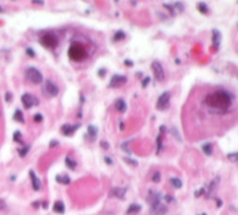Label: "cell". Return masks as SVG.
Listing matches in <instances>:
<instances>
[{"instance_id": "obj_1", "label": "cell", "mask_w": 238, "mask_h": 215, "mask_svg": "<svg viewBox=\"0 0 238 215\" xmlns=\"http://www.w3.org/2000/svg\"><path fill=\"white\" fill-rule=\"evenodd\" d=\"M205 104L214 109L227 110L232 104V99L228 92L224 90L216 91L214 94H209L205 98Z\"/></svg>"}, {"instance_id": "obj_2", "label": "cell", "mask_w": 238, "mask_h": 215, "mask_svg": "<svg viewBox=\"0 0 238 215\" xmlns=\"http://www.w3.org/2000/svg\"><path fill=\"white\" fill-rule=\"evenodd\" d=\"M69 58L76 62H81L87 57V52L82 45L76 43L72 45L68 49Z\"/></svg>"}, {"instance_id": "obj_3", "label": "cell", "mask_w": 238, "mask_h": 215, "mask_svg": "<svg viewBox=\"0 0 238 215\" xmlns=\"http://www.w3.org/2000/svg\"><path fill=\"white\" fill-rule=\"evenodd\" d=\"M25 78L33 84H40L43 82V74L34 66H29L25 70Z\"/></svg>"}, {"instance_id": "obj_4", "label": "cell", "mask_w": 238, "mask_h": 215, "mask_svg": "<svg viewBox=\"0 0 238 215\" xmlns=\"http://www.w3.org/2000/svg\"><path fill=\"white\" fill-rule=\"evenodd\" d=\"M40 44L46 48L54 49L59 45V39L54 33H46L40 38Z\"/></svg>"}, {"instance_id": "obj_5", "label": "cell", "mask_w": 238, "mask_h": 215, "mask_svg": "<svg viewBox=\"0 0 238 215\" xmlns=\"http://www.w3.org/2000/svg\"><path fill=\"white\" fill-rule=\"evenodd\" d=\"M60 89L57 85L50 80H47L42 86V93L47 98H55L58 96Z\"/></svg>"}, {"instance_id": "obj_6", "label": "cell", "mask_w": 238, "mask_h": 215, "mask_svg": "<svg viewBox=\"0 0 238 215\" xmlns=\"http://www.w3.org/2000/svg\"><path fill=\"white\" fill-rule=\"evenodd\" d=\"M170 98L171 95L169 91H164V93H162V95L158 98L156 108L160 111L167 110L170 107Z\"/></svg>"}, {"instance_id": "obj_7", "label": "cell", "mask_w": 238, "mask_h": 215, "mask_svg": "<svg viewBox=\"0 0 238 215\" xmlns=\"http://www.w3.org/2000/svg\"><path fill=\"white\" fill-rule=\"evenodd\" d=\"M21 101L25 109H29L34 105L39 104V100L36 97H33L29 93H25L21 96Z\"/></svg>"}, {"instance_id": "obj_8", "label": "cell", "mask_w": 238, "mask_h": 215, "mask_svg": "<svg viewBox=\"0 0 238 215\" xmlns=\"http://www.w3.org/2000/svg\"><path fill=\"white\" fill-rule=\"evenodd\" d=\"M151 69L153 71V75L155 77V79L159 82H163L164 80V67L162 65V64L158 61H154L151 64Z\"/></svg>"}, {"instance_id": "obj_9", "label": "cell", "mask_w": 238, "mask_h": 215, "mask_svg": "<svg viewBox=\"0 0 238 215\" xmlns=\"http://www.w3.org/2000/svg\"><path fill=\"white\" fill-rule=\"evenodd\" d=\"M128 82V79L126 76H123V75H118V74H114L110 81L109 83V87L112 88H118L123 86L124 84H126Z\"/></svg>"}, {"instance_id": "obj_10", "label": "cell", "mask_w": 238, "mask_h": 215, "mask_svg": "<svg viewBox=\"0 0 238 215\" xmlns=\"http://www.w3.org/2000/svg\"><path fill=\"white\" fill-rule=\"evenodd\" d=\"M167 211H168V209L165 205L161 203V201L153 203L150 206V212L153 215H164Z\"/></svg>"}, {"instance_id": "obj_11", "label": "cell", "mask_w": 238, "mask_h": 215, "mask_svg": "<svg viewBox=\"0 0 238 215\" xmlns=\"http://www.w3.org/2000/svg\"><path fill=\"white\" fill-rule=\"evenodd\" d=\"M81 123H77V124H64L61 126V132L64 136H72L78 128H81Z\"/></svg>"}, {"instance_id": "obj_12", "label": "cell", "mask_w": 238, "mask_h": 215, "mask_svg": "<svg viewBox=\"0 0 238 215\" xmlns=\"http://www.w3.org/2000/svg\"><path fill=\"white\" fill-rule=\"evenodd\" d=\"M29 176L31 179V185H32V189L35 192H38L41 190L42 188V182L40 178L36 175V174L34 173V171L30 170L29 171Z\"/></svg>"}, {"instance_id": "obj_13", "label": "cell", "mask_w": 238, "mask_h": 215, "mask_svg": "<svg viewBox=\"0 0 238 215\" xmlns=\"http://www.w3.org/2000/svg\"><path fill=\"white\" fill-rule=\"evenodd\" d=\"M212 34H213V37H212V42H213V48L215 49H218L220 43H221V32L217 30H212Z\"/></svg>"}, {"instance_id": "obj_14", "label": "cell", "mask_w": 238, "mask_h": 215, "mask_svg": "<svg viewBox=\"0 0 238 215\" xmlns=\"http://www.w3.org/2000/svg\"><path fill=\"white\" fill-rule=\"evenodd\" d=\"M98 127L93 125V124L88 125V127H87V136H89L90 141L94 142L96 139V137H98Z\"/></svg>"}, {"instance_id": "obj_15", "label": "cell", "mask_w": 238, "mask_h": 215, "mask_svg": "<svg viewBox=\"0 0 238 215\" xmlns=\"http://www.w3.org/2000/svg\"><path fill=\"white\" fill-rule=\"evenodd\" d=\"M127 192V189L125 188H119V187H116L113 188L111 191V194L114 197H116L118 199H124L125 195Z\"/></svg>"}, {"instance_id": "obj_16", "label": "cell", "mask_w": 238, "mask_h": 215, "mask_svg": "<svg viewBox=\"0 0 238 215\" xmlns=\"http://www.w3.org/2000/svg\"><path fill=\"white\" fill-rule=\"evenodd\" d=\"M53 211L58 214H64L65 211V206L64 202L61 201H56L53 205Z\"/></svg>"}, {"instance_id": "obj_17", "label": "cell", "mask_w": 238, "mask_h": 215, "mask_svg": "<svg viewBox=\"0 0 238 215\" xmlns=\"http://www.w3.org/2000/svg\"><path fill=\"white\" fill-rule=\"evenodd\" d=\"M116 109L119 112V113H125L126 110H127V104L124 100L122 99H118L116 101Z\"/></svg>"}, {"instance_id": "obj_18", "label": "cell", "mask_w": 238, "mask_h": 215, "mask_svg": "<svg viewBox=\"0 0 238 215\" xmlns=\"http://www.w3.org/2000/svg\"><path fill=\"white\" fill-rule=\"evenodd\" d=\"M217 184H218V177L216 180H214V181H212L210 183V186H209V189H208V192H207V198H209L211 195H213L216 192V189H217Z\"/></svg>"}, {"instance_id": "obj_19", "label": "cell", "mask_w": 238, "mask_h": 215, "mask_svg": "<svg viewBox=\"0 0 238 215\" xmlns=\"http://www.w3.org/2000/svg\"><path fill=\"white\" fill-rule=\"evenodd\" d=\"M13 120H15L16 122L19 123H25V118H24V114L23 112L20 109H16L14 114H13Z\"/></svg>"}, {"instance_id": "obj_20", "label": "cell", "mask_w": 238, "mask_h": 215, "mask_svg": "<svg viewBox=\"0 0 238 215\" xmlns=\"http://www.w3.org/2000/svg\"><path fill=\"white\" fill-rule=\"evenodd\" d=\"M56 181L60 184H64V185H68L71 181V179L67 174H64V175H56Z\"/></svg>"}, {"instance_id": "obj_21", "label": "cell", "mask_w": 238, "mask_h": 215, "mask_svg": "<svg viewBox=\"0 0 238 215\" xmlns=\"http://www.w3.org/2000/svg\"><path fill=\"white\" fill-rule=\"evenodd\" d=\"M141 210H142V207L139 204H131L127 210V213L128 214H134V213H138Z\"/></svg>"}, {"instance_id": "obj_22", "label": "cell", "mask_w": 238, "mask_h": 215, "mask_svg": "<svg viewBox=\"0 0 238 215\" xmlns=\"http://www.w3.org/2000/svg\"><path fill=\"white\" fill-rule=\"evenodd\" d=\"M65 165L68 169H70L71 171H74L77 167V162L74 159H72L71 157H65Z\"/></svg>"}, {"instance_id": "obj_23", "label": "cell", "mask_w": 238, "mask_h": 215, "mask_svg": "<svg viewBox=\"0 0 238 215\" xmlns=\"http://www.w3.org/2000/svg\"><path fill=\"white\" fill-rule=\"evenodd\" d=\"M126 38V33L123 30H118L114 33V35L112 37V41L113 42H118V41H122Z\"/></svg>"}, {"instance_id": "obj_24", "label": "cell", "mask_w": 238, "mask_h": 215, "mask_svg": "<svg viewBox=\"0 0 238 215\" xmlns=\"http://www.w3.org/2000/svg\"><path fill=\"white\" fill-rule=\"evenodd\" d=\"M202 151L206 154V156L210 157L213 154V146L211 143H205L202 145Z\"/></svg>"}, {"instance_id": "obj_25", "label": "cell", "mask_w": 238, "mask_h": 215, "mask_svg": "<svg viewBox=\"0 0 238 215\" xmlns=\"http://www.w3.org/2000/svg\"><path fill=\"white\" fill-rule=\"evenodd\" d=\"M170 184L174 189H181L182 187L181 180L177 177H172L170 178Z\"/></svg>"}, {"instance_id": "obj_26", "label": "cell", "mask_w": 238, "mask_h": 215, "mask_svg": "<svg viewBox=\"0 0 238 215\" xmlns=\"http://www.w3.org/2000/svg\"><path fill=\"white\" fill-rule=\"evenodd\" d=\"M13 141L19 143V144H24V140H23V136L20 131H15L13 133Z\"/></svg>"}, {"instance_id": "obj_27", "label": "cell", "mask_w": 238, "mask_h": 215, "mask_svg": "<svg viewBox=\"0 0 238 215\" xmlns=\"http://www.w3.org/2000/svg\"><path fill=\"white\" fill-rule=\"evenodd\" d=\"M29 150H30L29 145H26V146H24V147H22L21 149H19L18 153H19L20 157H25L26 154H28V153L29 152Z\"/></svg>"}, {"instance_id": "obj_28", "label": "cell", "mask_w": 238, "mask_h": 215, "mask_svg": "<svg viewBox=\"0 0 238 215\" xmlns=\"http://www.w3.org/2000/svg\"><path fill=\"white\" fill-rule=\"evenodd\" d=\"M170 133H171V135L174 136V139H176L178 141H181V134L179 133V131H178V129L176 128V127H171V129H170Z\"/></svg>"}, {"instance_id": "obj_29", "label": "cell", "mask_w": 238, "mask_h": 215, "mask_svg": "<svg viewBox=\"0 0 238 215\" xmlns=\"http://www.w3.org/2000/svg\"><path fill=\"white\" fill-rule=\"evenodd\" d=\"M156 142H157V153H159L163 148V135L160 134L157 136Z\"/></svg>"}, {"instance_id": "obj_30", "label": "cell", "mask_w": 238, "mask_h": 215, "mask_svg": "<svg viewBox=\"0 0 238 215\" xmlns=\"http://www.w3.org/2000/svg\"><path fill=\"white\" fill-rule=\"evenodd\" d=\"M198 11L203 14H206L209 12V9H208L207 5L205 3H199L198 6Z\"/></svg>"}, {"instance_id": "obj_31", "label": "cell", "mask_w": 238, "mask_h": 215, "mask_svg": "<svg viewBox=\"0 0 238 215\" xmlns=\"http://www.w3.org/2000/svg\"><path fill=\"white\" fill-rule=\"evenodd\" d=\"M228 159L231 162H238V153H231L227 156Z\"/></svg>"}, {"instance_id": "obj_32", "label": "cell", "mask_w": 238, "mask_h": 215, "mask_svg": "<svg viewBox=\"0 0 238 215\" xmlns=\"http://www.w3.org/2000/svg\"><path fill=\"white\" fill-rule=\"evenodd\" d=\"M151 180L154 183H159L161 181V174L159 173V171H155L151 177Z\"/></svg>"}, {"instance_id": "obj_33", "label": "cell", "mask_w": 238, "mask_h": 215, "mask_svg": "<svg viewBox=\"0 0 238 215\" xmlns=\"http://www.w3.org/2000/svg\"><path fill=\"white\" fill-rule=\"evenodd\" d=\"M123 159H124V161L127 163V164H129V165L134 166V167L138 165V162H137L136 160H134V159H131V158H129V157H124Z\"/></svg>"}, {"instance_id": "obj_34", "label": "cell", "mask_w": 238, "mask_h": 215, "mask_svg": "<svg viewBox=\"0 0 238 215\" xmlns=\"http://www.w3.org/2000/svg\"><path fill=\"white\" fill-rule=\"evenodd\" d=\"M43 115L40 114V113L35 114L34 117H33V120H34V122H36V123H40V122H43Z\"/></svg>"}, {"instance_id": "obj_35", "label": "cell", "mask_w": 238, "mask_h": 215, "mask_svg": "<svg viewBox=\"0 0 238 215\" xmlns=\"http://www.w3.org/2000/svg\"><path fill=\"white\" fill-rule=\"evenodd\" d=\"M12 100V94L11 92H6L5 94V101L7 104H10Z\"/></svg>"}, {"instance_id": "obj_36", "label": "cell", "mask_w": 238, "mask_h": 215, "mask_svg": "<svg viewBox=\"0 0 238 215\" xmlns=\"http://www.w3.org/2000/svg\"><path fill=\"white\" fill-rule=\"evenodd\" d=\"M26 55H29L31 58L35 57V55H36V53H35V51L33 50L32 48H26Z\"/></svg>"}, {"instance_id": "obj_37", "label": "cell", "mask_w": 238, "mask_h": 215, "mask_svg": "<svg viewBox=\"0 0 238 215\" xmlns=\"http://www.w3.org/2000/svg\"><path fill=\"white\" fill-rule=\"evenodd\" d=\"M99 145H100V147H101L103 150H108V149L110 148V144H109V142H108V141H106V140H101L100 143H99Z\"/></svg>"}, {"instance_id": "obj_38", "label": "cell", "mask_w": 238, "mask_h": 215, "mask_svg": "<svg viewBox=\"0 0 238 215\" xmlns=\"http://www.w3.org/2000/svg\"><path fill=\"white\" fill-rule=\"evenodd\" d=\"M149 83H150V78H149V77H146V78L143 79V81H142V87L146 88Z\"/></svg>"}, {"instance_id": "obj_39", "label": "cell", "mask_w": 238, "mask_h": 215, "mask_svg": "<svg viewBox=\"0 0 238 215\" xmlns=\"http://www.w3.org/2000/svg\"><path fill=\"white\" fill-rule=\"evenodd\" d=\"M164 7L166 8L167 10H168L172 15H176V13L174 12V6H171V5H168V4H164Z\"/></svg>"}, {"instance_id": "obj_40", "label": "cell", "mask_w": 238, "mask_h": 215, "mask_svg": "<svg viewBox=\"0 0 238 215\" xmlns=\"http://www.w3.org/2000/svg\"><path fill=\"white\" fill-rule=\"evenodd\" d=\"M59 145H60V142H59L58 140L52 139V140L50 141V143H49V147H50V148H55V147H57V146H59Z\"/></svg>"}, {"instance_id": "obj_41", "label": "cell", "mask_w": 238, "mask_h": 215, "mask_svg": "<svg viewBox=\"0 0 238 215\" xmlns=\"http://www.w3.org/2000/svg\"><path fill=\"white\" fill-rule=\"evenodd\" d=\"M106 73H107V70H106L105 68H100V69L98 71V75L100 77V78H103V77H105Z\"/></svg>"}, {"instance_id": "obj_42", "label": "cell", "mask_w": 238, "mask_h": 215, "mask_svg": "<svg viewBox=\"0 0 238 215\" xmlns=\"http://www.w3.org/2000/svg\"><path fill=\"white\" fill-rule=\"evenodd\" d=\"M127 144H128V142L123 143V144L121 145V148H122V150H123V151H125L127 153L130 154V153H131V152H130V150H129V149H128V147H127Z\"/></svg>"}, {"instance_id": "obj_43", "label": "cell", "mask_w": 238, "mask_h": 215, "mask_svg": "<svg viewBox=\"0 0 238 215\" xmlns=\"http://www.w3.org/2000/svg\"><path fill=\"white\" fill-rule=\"evenodd\" d=\"M124 64H125V65H127V66H129V67H131V66H133V62L131 61V60H129V59H126L125 61H124Z\"/></svg>"}, {"instance_id": "obj_44", "label": "cell", "mask_w": 238, "mask_h": 215, "mask_svg": "<svg viewBox=\"0 0 238 215\" xmlns=\"http://www.w3.org/2000/svg\"><path fill=\"white\" fill-rule=\"evenodd\" d=\"M204 192H205L204 189H203V188H201L199 191H198V192H195V196H196V197H199V196H201L202 194L204 193Z\"/></svg>"}, {"instance_id": "obj_45", "label": "cell", "mask_w": 238, "mask_h": 215, "mask_svg": "<svg viewBox=\"0 0 238 215\" xmlns=\"http://www.w3.org/2000/svg\"><path fill=\"white\" fill-rule=\"evenodd\" d=\"M173 6H175L176 8H178V10L180 11V12H183V10H184V8H183V6L181 4V3H179V2H177V3H175Z\"/></svg>"}, {"instance_id": "obj_46", "label": "cell", "mask_w": 238, "mask_h": 215, "mask_svg": "<svg viewBox=\"0 0 238 215\" xmlns=\"http://www.w3.org/2000/svg\"><path fill=\"white\" fill-rule=\"evenodd\" d=\"M166 132H167L166 126H165V125H161V127H160V133H161V135H164Z\"/></svg>"}, {"instance_id": "obj_47", "label": "cell", "mask_w": 238, "mask_h": 215, "mask_svg": "<svg viewBox=\"0 0 238 215\" xmlns=\"http://www.w3.org/2000/svg\"><path fill=\"white\" fill-rule=\"evenodd\" d=\"M104 160H105V162L107 163L108 165H112V163H113L112 159L111 157H104Z\"/></svg>"}, {"instance_id": "obj_48", "label": "cell", "mask_w": 238, "mask_h": 215, "mask_svg": "<svg viewBox=\"0 0 238 215\" xmlns=\"http://www.w3.org/2000/svg\"><path fill=\"white\" fill-rule=\"evenodd\" d=\"M164 200H165L167 203H171V202L174 200V198H173L171 195H165V196H164Z\"/></svg>"}, {"instance_id": "obj_49", "label": "cell", "mask_w": 238, "mask_h": 215, "mask_svg": "<svg viewBox=\"0 0 238 215\" xmlns=\"http://www.w3.org/2000/svg\"><path fill=\"white\" fill-rule=\"evenodd\" d=\"M5 209H6V203H5V201L2 200V199H0V210H5Z\"/></svg>"}, {"instance_id": "obj_50", "label": "cell", "mask_w": 238, "mask_h": 215, "mask_svg": "<svg viewBox=\"0 0 238 215\" xmlns=\"http://www.w3.org/2000/svg\"><path fill=\"white\" fill-rule=\"evenodd\" d=\"M33 4H39V5H43L45 4V1H40V0H32Z\"/></svg>"}, {"instance_id": "obj_51", "label": "cell", "mask_w": 238, "mask_h": 215, "mask_svg": "<svg viewBox=\"0 0 238 215\" xmlns=\"http://www.w3.org/2000/svg\"><path fill=\"white\" fill-rule=\"evenodd\" d=\"M216 206H217V208L221 207V206H222V201L220 199H216Z\"/></svg>"}, {"instance_id": "obj_52", "label": "cell", "mask_w": 238, "mask_h": 215, "mask_svg": "<svg viewBox=\"0 0 238 215\" xmlns=\"http://www.w3.org/2000/svg\"><path fill=\"white\" fill-rule=\"evenodd\" d=\"M32 205L34 206V207H35V208H39V206H40V202L36 201V202H34V203H32Z\"/></svg>"}, {"instance_id": "obj_53", "label": "cell", "mask_w": 238, "mask_h": 215, "mask_svg": "<svg viewBox=\"0 0 238 215\" xmlns=\"http://www.w3.org/2000/svg\"><path fill=\"white\" fill-rule=\"evenodd\" d=\"M124 128H125V126H124V123H123V122H120V129H121V130L123 131V130H124Z\"/></svg>"}, {"instance_id": "obj_54", "label": "cell", "mask_w": 238, "mask_h": 215, "mask_svg": "<svg viewBox=\"0 0 238 215\" xmlns=\"http://www.w3.org/2000/svg\"><path fill=\"white\" fill-rule=\"evenodd\" d=\"M81 104H84V101H85V98L82 95H81Z\"/></svg>"}, {"instance_id": "obj_55", "label": "cell", "mask_w": 238, "mask_h": 215, "mask_svg": "<svg viewBox=\"0 0 238 215\" xmlns=\"http://www.w3.org/2000/svg\"><path fill=\"white\" fill-rule=\"evenodd\" d=\"M175 62H176V63H177L178 65H179V64L181 63V61H180V60H179V59H176V61H175Z\"/></svg>"}, {"instance_id": "obj_56", "label": "cell", "mask_w": 238, "mask_h": 215, "mask_svg": "<svg viewBox=\"0 0 238 215\" xmlns=\"http://www.w3.org/2000/svg\"><path fill=\"white\" fill-rule=\"evenodd\" d=\"M3 12V9H2V7L0 6V12Z\"/></svg>"}, {"instance_id": "obj_57", "label": "cell", "mask_w": 238, "mask_h": 215, "mask_svg": "<svg viewBox=\"0 0 238 215\" xmlns=\"http://www.w3.org/2000/svg\"><path fill=\"white\" fill-rule=\"evenodd\" d=\"M202 215H206V214H205V213H203V214H202Z\"/></svg>"}, {"instance_id": "obj_58", "label": "cell", "mask_w": 238, "mask_h": 215, "mask_svg": "<svg viewBox=\"0 0 238 215\" xmlns=\"http://www.w3.org/2000/svg\"><path fill=\"white\" fill-rule=\"evenodd\" d=\"M237 26H238V23H237Z\"/></svg>"}]
</instances>
